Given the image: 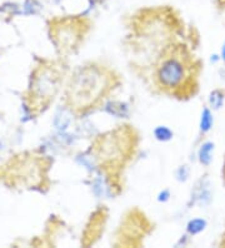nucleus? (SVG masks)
Instances as JSON below:
<instances>
[{"instance_id": "nucleus-10", "label": "nucleus", "mask_w": 225, "mask_h": 248, "mask_svg": "<svg viewBox=\"0 0 225 248\" xmlns=\"http://www.w3.org/2000/svg\"><path fill=\"white\" fill-rule=\"evenodd\" d=\"M225 103V92L223 89H214L209 93L208 104L211 110H220Z\"/></svg>"}, {"instance_id": "nucleus-8", "label": "nucleus", "mask_w": 225, "mask_h": 248, "mask_svg": "<svg viewBox=\"0 0 225 248\" xmlns=\"http://www.w3.org/2000/svg\"><path fill=\"white\" fill-rule=\"evenodd\" d=\"M214 151H215V144L211 140H205L200 144L198 149V160L201 166L209 167L213 163Z\"/></svg>"}, {"instance_id": "nucleus-14", "label": "nucleus", "mask_w": 225, "mask_h": 248, "mask_svg": "<svg viewBox=\"0 0 225 248\" xmlns=\"http://www.w3.org/2000/svg\"><path fill=\"white\" fill-rule=\"evenodd\" d=\"M220 59L225 63V40L222 46V50H220Z\"/></svg>"}, {"instance_id": "nucleus-11", "label": "nucleus", "mask_w": 225, "mask_h": 248, "mask_svg": "<svg viewBox=\"0 0 225 248\" xmlns=\"http://www.w3.org/2000/svg\"><path fill=\"white\" fill-rule=\"evenodd\" d=\"M208 227V221L205 218H193L188 222L186 224V233L189 236H196V234H200L201 232H204Z\"/></svg>"}, {"instance_id": "nucleus-13", "label": "nucleus", "mask_w": 225, "mask_h": 248, "mask_svg": "<svg viewBox=\"0 0 225 248\" xmlns=\"http://www.w3.org/2000/svg\"><path fill=\"white\" fill-rule=\"evenodd\" d=\"M179 181H183L185 182L186 179H188V177H189V170L186 168V166H181L180 167V170H179Z\"/></svg>"}, {"instance_id": "nucleus-12", "label": "nucleus", "mask_w": 225, "mask_h": 248, "mask_svg": "<svg viewBox=\"0 0 225 248\" xmlns=\"http://www.w3.org/2000/svg\"><path fill=\"white\" fill-rule=\"evenodd\" d=\"M154 133H155L156 140H163V142H168V140H170L171 138H173V136H174L173 130L169 129V128L165 127V125H160V127L156 128Z\"/></svg>"}, {"instance_id": "nucleus-5", "label": "nucleus", "mask_w": 225, "mask_h": 248, "mask_svg": "<svg viewBox=\"0 0 225 248\" xmlns=\"http://www.w3.org/2000/svg\"><path fill=\"white\" fill-rule=\"evenodd\" d=\"M65 59H42L31 72L25 92V108L31 117L46 112L64 88L69 76Z\"/></svg>"}, {"instance_id": "nucleus-4", "label": "nucleus", "mask_w": 225, "mask_h": 248, "mask_svg": "<svg viewBox=\"0 0 225 248\" xmlns=\"http://www.w3.org/2000/svg\"><path fill=\"white\" fill-rule=\"evenodd\" d=\"M177 40V28L170 25L163 16H145L139 18L132 27L126 44L133 58L132 68L151 69L156 59Z\"/></svg>"}, {"instance_id": "nucleus-2", "label": "nucleus", "mask_w": 225, "mask_h": 248, "mask_svg": "<svg viewBox=\"0 0 225 248\" xmlns=\"http://www.w3.org/2000/svg\"><path fill=\"white\" fill-rule=\"evenodd\" d=\"M199 70V63L188 46L175 42L156 59L149 78L156 93L186 99L198 91Z\"/></svg>"}, {"instance_id": "nucleus-6", "label": "nucleus", "mask_w": 225, "mask_h": 248, "mask_svg": "<svg viewBox=\"0 0 225 248\" xmlns=\"http://www.w3.org/2000/svg\"><path fill=\"white\" fill-rule=\"evenodd\" d=\"M91 25L87 18L54 19L49 24V35L60 58L76 54L87 40Z\"/></svg>"}, {"instance_id": "nucleus-1", "label": "nucleus", "mask_w": 225, "mask_h": 248, "mask_svg": "<svg viewBox=\"0 0 225 248\" xmlns=\"http://www.w3.org/2000/svg\"><path fill=\"white\" fill-rule=\"evenodd\" d=\"M123 84L120 73L103 62H87L75 68L63 88L64 108L75 117H85L105 106Z\"/></svg>"}, {"instance_id": "nucleus-3", "label": "nucleus", "mask_w": 225, "mask_h": 248, "mask_svg": "<svg viewBox=\"0 0 225 248\" xmlns=\"http://www.w3.org/2000/svg\"><path fill=\"white\" fill-rule=\"evenodd\" d=\"M138 130L130 124H121L99 134L91 142L88 153L96 168L114 189L121 191V176L134 159L139 148Z\"/></svg>"}, {"instance_id": "nucleus-9", "label": "nucleus", "mask_w": 225, "mask_h": 248, "mask_svg": "<svg viewBox=\"0 0 225 248\" xmlns=\"http://www.w3.org/2000/svg\"><path fill=\"white\" fill-rule=\"evenodd\" d=\"M214 125V114L213 110L209 107H204L201 109L200 121H199V132L200 134H208L213 129Z\"/></svg>"}, {"instance_id": "nucleus-7", "label": "nucleus", "mask_w": 225, "mask_h": 248, "mask_svg": "<svg viewBox=\"0 0 225 248\" xmlns=\"http://www.w3.org/2000/svg\"><path fill=\"white\" fill-rule=\"evenodd\" d=\"M201 185L198 186V188H195L194 193L192 194L193 203H196L199 206H207L211 202V198H213V194L210 191L209 183H204L203 179L200 181Z\"/></svg>"}]
</instances>
